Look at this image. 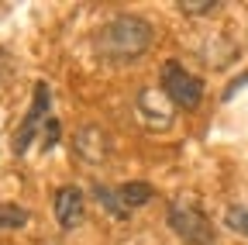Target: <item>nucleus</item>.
Segmentation results:
<instances>
[{"label":"nucleus","instance_id":"obj_7","mask_svg":"<svg viewBox=\"0 0 248 245\" xmlns=\"http://www.w3.org/2000/svg\"><path fill=\"white\" fill-rule=\"evenodd\" d=\"M28 218H31V214H28L24 207H17V204H0V231H14V228L28 225Z\"/></svg>","mask_w":248,"mask_h":245},{"label":"nucleus","instance_id":"obj_3","mask_svg":"<svg viewBox=\"0 0 248 245\" xmlns=\"http://www.w3.org/2000/svg\"><path fill=\"white\" fill-rule=\"evenodd\" d=\"M162 94H166L176 107L193 111V107L203 100V83H200V76H193L183 63L166 59V66H162Z\"/></svg>","mask_w":248,"mask_h":245},{"label":"nucleus","instance_id":"obj_1","mask_svg":"<svg viewBox=\"0 0 248 245\" xmlns=\"http://www.w3.org/2000/svg\"><path fill=\"white\" fill-rule=\"evenodd\" d=\"M152 42V24L135 17V14H121L107 21L97 35V52L110 63H131L135 55H141Z\"/></svg>","mask_w":248,"mask_h":245},{"label":"nucleus","instance_id":"obj_9","mask_svg":"<svg viewBox=\"0 0 248 245\" xmlns=\"http://www.w3.org/2000/svg\"><path fill=\"white\" fill-rule=\"evenodd\" d=\"M179 7H183L186 14H207V11L221 7V4H217V0H179Z\"/></svg>","mask_w":248,"mask_h":245},{"label":"nucleus","instance_id":"obj_4","mask_svg":"<svg viewBox=\"0 0 248 245\" xmlns=\"http://www.w3.org/2000/svg\"><path fill=\"white\" fill-rule=\"evenodd\" d=\"M83 214H86V200H83V190H79V187L66 183V187L55 190V221L66 228V231L79 228Z\"/></svg>","mask_w":248,"mask_h":245},{"label":"nucleus","instance_id":"obj_5","mask_svg":"<svg viewBox=\"0 0 248 245\" xmlns=\"http://www.w3.org/2000/svg\"><path fill=\"white\" fill-rule=\"evenodd\" d=\"M48 100H52L48 86H45V83H38V86H35V100H31V111H28V117H24L21 131L14 135V152H17V156L28 148V142L35 138V131H38V125H42V114L48 111Z\"/></svg>","mask_w":248,"mask_h":245},{"label":"nucleus","instance_id":"obj_8","mask_svg":"<svg viewBox=\"0 0 248 245\" xmlns=\"http://www.w3.org/2000/svg\"><path fill=\"white\" fill-rule=\"evenodd\" d=\"M224 225H228L231 231H238V235H248V207L231 204V207L224 211Z\"/></svg>","mask_w":248,"mask_h":245},{"label":"nucleus","instance_id":"obj_6","mask_svg":"<svg viewBox=\"0 0 248 245\" xmlns=\"http://www.w3.org/2000/svg\"><path fill=\"white\" fill-rule=\"evenodd\" d=\"M114 194H117L121 207L128 211V214H131L135 207H145L148 200H155V187H152V183H138V180H135V183H124V187H117Z\"/></svg>","mask_w":248,"mask_h":245},{"label":"nucleus","instance_id":"obj_2","mask_svg":"<svg viewBox=\"0 0 248 245\" xmlns=\"http://www.w3.org/2000/svg\"><path fill=\"white\" fill-rule=\"evenodd\" d=\"M169 228H172L186 245H214V242H217L210 218H207L200 207H193L190 200H183V197L169 204Z\"/></svg>","mask_w":248,"mask_h":245}]
</instances>
